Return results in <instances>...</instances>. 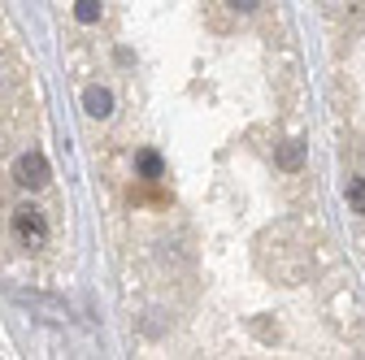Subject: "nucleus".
Here are the masks:
<instances>
[{
	"label": "nucleus",
	"mask_w": 365,
	"mask_h": 360,
	"mask_svg": "<svg viewBox=\"0 0 365 360\" xmlns=\"http://www.w3.org/2000/svg\"><path fill=\"white\" fill-rule=\"evenodd\" d=\"M274 161H279L283 169H300V161H304V144H296V139H292V144H283Z\"/></svg>",
	"instance_id": "4"
},
{
	"label": "nucleus",
	"mask_w": 365,
	"mask_h": 360,
	"mask_svg": "<svg viewBox=\"0 0 365 360\" xmlns=\"http://www.w3.org/2000/svg\"><path fill=\"white\" fill-rule=\"evenodd\" d=\"M226 5H231L235 14H252V9L261 5V0H226Z\"/></svg>",
	"instance_id": "8"
},
{
	"label": "nucleus",
	"mask_w": 365,
	"mask_h": 360,
	"mask_svg": "<svg viewBox=\"0 0 365 360\" xmlns=\"http://www.w3.org/2000/svg\"><path fill=\"white\" fill-rule=\"evenodd\" d=\"M14 235H18L26 248H43V243H48V221H43V213H39L35 204H22V208L14 213Z\"/></svg>",
	"instance_id": "1"
},
{
	"label": "nucleus",
	"mask_w": 365,
	"mask_h": 360,
	"mask_svg": "<svg viewBox=\"0 0 365 360\" xmlns=\"http://www.w3.org/2000/svg\"><path fill=\"white\" fill-rule=\"evenodd\" d=\"M348 204H352V213H365V178H352V183H348Z\"/></svg>",
	"instance_id": "6"
},
{
	"label": "nucleus",
	"mask_w": 365,
	"mask_h": 360,
	"mask_svg": "<svg viewBox=\"0 0 365 360\" xmlns=\"http://www.w3.org/2000/svg\"><path fill=\"white\" fill-rule=\"evenodd\" d=\"M74 18L78 22H101V0H74Z\"/></svg>",
	"instance_id": "5"
},
{
	"label": "nucleus",
	"mask_w": 365,
	"mask_h": 360,
	"mask_svg": "<svg viewBox=\"0 0 365 360\" xmlns=\"http://www.w3.org/2000/svg\"><path fill=\"white\" fill-rule=\"evenodd\" d=\"M14 183L18 187H26V191H39L43 183H48V161H43V152H22L18 161H14Z\"/></svg>",
	"instance_id": "2"
},
{
	"label": "nucleus",
	"mask_w": 365,
	"mask_h": 360,
	"mask_svg": "<svg viewBox=\"0 0 365 360\" xmlns=\"http://www.w3.org/2000/svg\"><path fill=\"white\" fill-rule=\"evenodd\" d=\"M83 109L91 117H109L113 113V92H109V87H101V83H91L87 92H83Z\"/></svg>",
	"instance_id": "3"
},
{
	"label": "nucleus",
	"mask_w": 365,
	"mask_h": 360,
	"mask_svg": "<svg viewBox=\"0 0 365 360\" xmlns=\"http://www.w3.org/2000/svg\"><path fill=\"white\" fill-rule=\"evenodd\" d=\"M140 174H144V178H161V174H165L161 157H157V152H140Z\"/></svg>",
	"instance_id": "7"
}]
</instances>
